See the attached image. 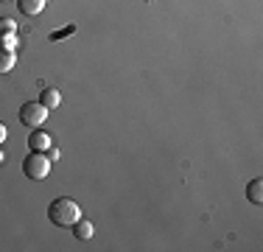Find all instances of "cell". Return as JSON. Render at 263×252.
Instances as JSON below:
<instances>
[{
    "mask_svg": "<svg viewBox=\"0 0 263 252\" xmlns=\"http://www.w3.org/2000/svg\"><path fill=\"white\" fill-rule=\"evenodd\" d=\"M3 160H6V154H3V151H0V166H3Z\"/></svg>",
    "mask_w": 263,
    "mask_h": 252,
    "instance_id": "15",
    "label": "cell"
},
{
    "mask_svg": "<svg viewBox=\"0 0 263 252\" xmlns=\"http://www.w3.org/2000/svg\"><path fill=\"white\" fill-rule=\"evenodd\" d=\"M48 157H51V163H53V160H59V149L51 146V149H48Z\"/></svg>",
    "mask_w": 263,
    "mask_h": 252,
    "instance_id": "13",
    "label": "cell"
},
{
    "mask_svg": "<svg viewBox=\"0 0 263 252\" xmlns=\"http://www.w3.org/2000/svg\"><path fill=\"white\" fill-rule=\"evenodd\" d=\"M0 3H6V0H0Z\"/></svg>",
    "mask_w": 263,
    "mask_h": 252,
    "instance_id": "16",
    "label": "cell"
},
{
    "mask_svg": "<svg viewBox=\"0 0 263 252\" xmlns=\"http://www.w3.org/2000/svg\"><path fill=\"white\" fill-rule=\"evenodd\" d=\"M40 104H45L48 110H56V106L62 104V96H59V90H56V87H45V90L40 93Z\"/></svg>",
    "mask_w": 263,
    "mask_h": 252,
    "instance_id": "6",
    "label": "cell"
},
{
    "mask_svg": "<svg viewBox=\"0 0 263 252\" xmlns=\"http://www.w3.org/2000/svg\"><path fill=\"white\" fill-rule=\"evenodd\" d=\"M45 3H48V0H20L17 6H20V11H23V14H28V17H36L42 9H45Z\"/></svg>",
    "mask_w": 263,
    "mask_h": 252,
    "instance_id": "7",
    "label": "cell"
},
{
    "mask_svg": "<svg viewBox=\"0 0 263 252\" xmlns=\"http://www.w3.org/2000/svg\"><path fill=\"white\" fill-rule=\"evenodd\" d=\"M6 137H9V129H6V123H0V143H3Z\"/></svg>",
    "mask_w": 263,
    "mask_h": 252,
    "instance_id": "14",
    "label": "cell"
},
{
    "mask_svg": "<svg viewBox=\"0 0 263 252\" xmlns=\"http://www.w3.org/2000/svg\"><path fill=\"white\" fill-rule=\"evenodd\" d=\"M14 62H17L14 50H6V48H0V76L14 70Z\"/></svg>",
    "mask_w": 263,
    "mask_h": 252,
    "instance_id": "9",
    "label": "cell"
},
{
    "mask_svg": "<svg viewBox=\"0 0 263 252\" xmlns=\"http://www.w3.org/2000/svg\"><path fill=\"white\" fill-rule=\"evenodd\" d=\"M23 174L28 179H45L51 174V157H45V151H31L23 160Z\"/></svg>",
    "mask_w": 263,
    "mask_h": 252,
    "instance_id": "2",
    "label": "cell"
},
{
    "mask_svg": "<svg viewBox=\"0 0 263 252\" xmlns=\"http://www.w3.org/2000/svg\"><path fill=\"white\" fill-rule=\"evenodd\" d=\"M28 146H31V151H45V154H48V149L53 146V140H51V135H48V132L34 129L28 135Z\"/></svg>",
    "mask_w": 263,
    "mask_h": 252,
    "instance_id": "4",
    "label": "cell"
},
{
    "mask_svg": "<svg viewBox=\"0 0 263 252\" xmlns=\"http://www.w3.org/2000/svg\"><path fill=\"white\" fill-rule=\"evenodd\" d=\"M48 219H51V224H56V227H73L81 219V210L70 196H59V199L51 202V207H48Z\"/></svg>",
    "mask_w": 263,
    "mask_h": 252,
    "instance_id": "1",
    "label": "cell"
},
{
    "mask_svg": "<svg viewBox=\"0 0 263 252\" xmlns=\"http://www.w3.org/2000/svg\"><path fill=\"white\" fill-rule=\"evenodd\" d=\"M17 31V23L11 20V17H0V37H9Z\"/></svg>",
    "mask_w": 263,
    "mask_h": 252,
    "instance_id": "10",
    "label": "cell"
},
{
    "mask_svg": "<svg viewBox=\"0 0 263 252\" xmlns=\"http://www.w3.org/2000/svg\"><path fill=\"white\" fill-rule=\"evenodd\" d=\"M73 236H76L79 241H90V238L96 236V227H92L90 219H79V222L73 224Z\"/></svg>",
    "mask_w": 263,
    "mask_h": 252,
    "instance_id": "5",
    "label": "cell"
},
{
    "mask_svg": "<svg viewBox=\"0 0 263 252\" xmlns=\"http://www.w3.org/2000/svg\"><path fill=\"white\" fill-rule=\"evenodd\" d=\"M0 48H6V50H14V48H17V37H14V34H9V37H0Z\"/></svg>",
    "mask_w": 263,
    "mask_h": 252,
    "instance_id": "11",
    "label": "cell"
},
{
    "mask_svg": "<svg viewBox=\"0 0 263 252\" xmlns=\"http://www.w3.org/2000/svg\"><path fill=\"white\" fill-rule=\"evenodd\" d=\"M48 115H51V110H48L45 104H40V101H26V104L20 106V123L31 126V129H40V126L48 121Z\"/></svg>",
    "mask_w": 263,
    "mask_h": 252,
    "instance_id": "3",
    "label": "cell"
},
{
    "mask_svg": "<svg viewBox=\"0 0 263 252\" xmlns=\"http://www.w3.org/2000/svg\"><path fill=\"white\" fill-rule=\"evenodd\" d=\"M247 199L252 202V205H260L263 202V179H252L247 185Z\"/></svg>",
    "mask_w": 263,
    "mask_h": 252,
    "instance_id": "8",
    "label": "cell"
},
{
    "mask_svg": "<svg viewBox=\"0 0 263 252\" xmlns=\"http://www.w3.org/2000/svg\"><path fill=\"white\" fill-rule=\"evenodd\" d=\"M73 31H76L73 25H70V28H62V31H56V34H53V40H59V37H67V34H73Z\"/></svg>",
    "mask_w": 263,
    "mask_h": 252,
    "instance_id": "12",
    "label": "cell"
}]
</instances>
